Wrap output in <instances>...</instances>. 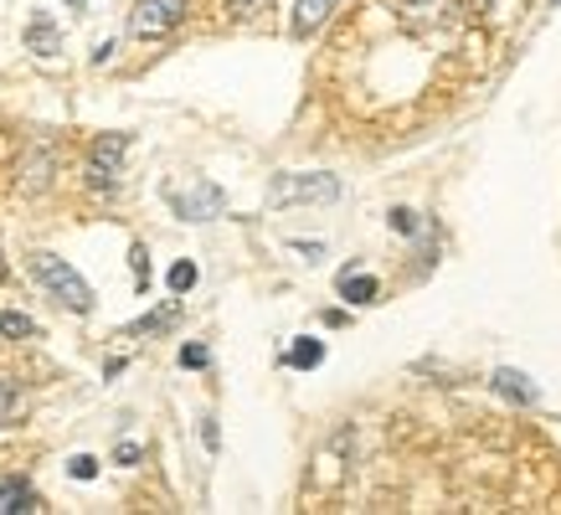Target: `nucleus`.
<instances>
[{"instance_id":"f257e3e1","label":"nucleus","mask_w":561,"mask_h":515,"mask_svg":"<svg viewBox=\"0 0 561 515\" xmlns=\"http://www.w3.org/2000/svg\"><path fill=\"white\" fill-rule=\"evenodd\" d=\"M32 274L36 284L57 299V305H68L72 314H88L93 309V289H88V278L72 268L68 258H57V253H32Z\"/></svg>"},{"instance_id":"f03ea898","label":"nucleus","mask_w":561,"mask_h":515,"mask_svg":"<svg viewBox=\"0 0 561 515\" xmlns=\"http://www.w3.org/2000/svg\"><path fill=\"white\" fill-rule=\"evenodd\" d=\"M294 202H341V181L324 171H309V175H273L268 186V206H294Z\"/></svg>"},{"instance_id":"7ed1b4c3","label":"nucleus","mask_w":561,"mask_h":515,"mask_svg":"<svg viewBox=\"0 0 561 515\" xmlns=\"http://www.w3.org/2000/svg\"><path fill=\"white\" fill-rule=\"evenodd\" d=\"M124 154H129V135H99L93 150H88V171L83 181L93 191H114L124 175Z\"/></svg>"},{"instance_id":"20e7f679","label":"nucleus","mask_w":561,"mask_h":515,"mask_svg":"<svg viewBox=\"0 0 561 515\" xmlns=\"http://www.w3.org/2000/svg\"><path fill=\"white\" fill-rule=\"evenodd\" d=\"M165 202L175 206L181 222H211V217H221L227 196L211 181H186V186H165Z\"/></svg>"},{"instance_id":"39448f33","label":"nucleus","mask_w":561,"mask_h":515,"mask_svg":"<svg viewBox=\"0 0 561 515\" xmlns=\"http://www.w3.org/2000/svg\"><path fill=\"white\" fill-rule=\"evenodd\" d=\"M186 5L191 0H135V11H129V36L154 42V36L175 32V26L186 21Z\"/></svg>"},{"instance_id":"423d86ee","label":"nucleus","mask_w":561,"mask_h":515,"mask_svg":"<svg viewBox=\"0 0 561 515\" xmlns=\"http://www.w3.org/2000/svg\"><path fill=\"white\" fill-rule=\"evenodd\" d=\"M335 11H341V0H299V5H294L289 32H294V36H314L324 21L335 16Z\"/></svg>"},{"instance_id":"0eeeda50","label":"nucleus","mask_w":561,"mask_h":515,"mask_svg":"<svg viewBox=\"0 0 561 515\" xmlns=\"http://www.w3.org/2000/svg\"><path fill=\"white\" fill-rule=\"evenodd\" d=\"M32 511H47L32 484L26 480H0V515H32Z\"/></svg>"},{"instance_id":"6e6552de","label":"nucleus","mask_w":561,"mask_h":515,"mask_svg":"<svg viewBox=\"0 0 561 515\" xmlns=\"http://www.w3.org/2000/svg\"><path fill=\"white\" fill-rule=\"evenodd\" d=\"M26 387H21L16 377H0V428H11V423H21L26 417Z\"/></svg>"},{"instance_id":"1a4fd4ad","label":"nucleus","mask_w":561,"mask_h":515,"mask_svg":"<svg viewBox=\"0 0 561 515\" xmlns=\"http://www.w3.org/2000/svg\"><path fill=\"white\" fill-rule=\"evenodd\" d=\"M494 392L500 397H511V402H520V408H530V402H536V387H530V377L526 371H511V366H500V371H494Z\"/></svg>"},{"instance_id":"9d476101","label":"nucleus","mask_w":561,"mask_h":515,"mask_svg":"<svg viewBox=\"0 0 561 515\" xmlns=\"http://www.w3.org/2000/svg\"><path fill=\"white\" fill-rule=\"evenodd\" d=\"M376 294H381V284H376L371 274H360V268H345L341 274V299H351V305H376Z\"/></svg>"},{"instance_id":"9b49d317","label":"nucleus","mask_w":561,"mask_h":515,"mask_svg":"<svg viewBox=\"0 0 561 515\" xmlns=\"http://www.w3.org/2000/svg\"><path fill=\"white\" fill-rule=\"evenodd\" d=\"M175 320H181V305H175V299H165V305L150 309L145 320H135V325L124 330V335H160V330H171Z\"/></svg>"},{"instance_id":"f8f14e48","label":"nucleus","mask_w":561,"mask_h":515,"mask_svg":"<svg viewBox=\"0 0 561 515\" xmlns=\"http://www.w3.org/2000/svg\"><path fill=\"white\" fill-rule=\"evenodd\" d=\"M26 47H32L36 57H57L62 36H57V26H51L47 16H32V26H26Z\"/></svg>"},{"instance_id":"ddd939ff","label":"nucleus","mask_w":561,"mask_h":515,"mask_svg":"<svg viewBox=\"0 0 561 515\" xmlns=\"http://www.w3.org/2000/svg\"><path fill=\"white\" fill-rule=\"evenodd\" d=\"M0 335H11V341H32L36 320L32 314H21V309H0Z\"/></svg>"},{"instance_id":"4468645a","label":"nucleus","mask_w":561,"mask_h":515,"mask_svg":"<svg viewBox=\"0 0 561 515\" xmlns=\"http://www.w3.org/2000/svg\"><path fill=\"white\" fill-rule=\"evenodd\" d=\"M284 360H289V366H299V371H314V366L324 360V345H320V341H309V335H305V341H294V345H289V356H284Z\"/></svg>"},{"instance_id":"2eb2a0df","label":"nucleus","mask_w":561,"mask_h":515,"mask_svg":"<svg viewBox=\"0 0 561 515\" xmlns=\"http://www.w3.org/2000/svg\"><path fill=\"white\" fill-rule=\"evenodd\" d=\"M191 289H196V263L181 258V263L171 268V294H191Z\"/></svg>"},{"instance_id":"dca6fc26","label":"nucleus","mask_w":561,"mask_h":515,"mask_svg":"<svg viewBox=\"0 0 561 515\" xmlns=\"http://www.w3.org/2000/svg\"><path fill=\"white\" fill-rule=\"evenodd\" d=\"M129 263H135V284L139 289H150V253H145V242L129 248Z\"/></svg>"},{"instance_id":"f3484780","label":"nucleus","mask_w":561,"mask_h":515,"mask_svg":"<svg viewBox=\"0 0 561 515\" xmlns=\"http://www.w3.org/2000/svg\"><path fill=\"white\" fill-rule=\"evenodd\" d=\"M417 211H412V206H397V211H391V232H402V238H412V232H417Z\"/></svg>"},{"instance_id":"a211bd4d","label":"nucleus","mask_w":561,"mask_h":515,"mask_svg":"<svg viewBox=\"0 0 561 515\" xmlns=\"http://www.w3.org/2000/svg\"><path fill=\"white\" fill-rule=\"evenodd\" d=\"M68 474L72 480H93V474H99V459H93V454H78V459H68Z\"/></svg>"},{"instance_id":"6ab92c4d","label":"nucleus","mask_w":561,"mask_h":515,"mask_svg":"<svg viewBox=\"0 0 561 515\" xmlns=\"http://www.w3.org/2000/svg\"><path fill=\"white\" fill-rule=\"evenodd\" d=\"M206 360H211V351H206V345H186V351H181V366H191V371H202Z\"/></svg>"},{"instance_id":"aec40b11","label":"nucleus","mask_w":561,"mask_h":515,"mask_svg":"<svg viewBox=\"0 0 561 515\" xmlns=\"http://www.w3.org/2000/svg\"><path fill=\"white\" fill-rule=\"evenodd\" d=\"M402 11H408V21H417L427 11H438V0H402Z\"/></svg>"},{"instance_id":"412c9836","label":"nucleus","mask_w":561,"mask_h":515,"mask_svg":"<svg viewBox=\"0 0 561 515\" xmlns=\"http://www.w3.org/2000/svg\"><path fill=\"white\" fill-rule=\"evenodd\" d=\"M119 464H135L139 459V444H119V454H114Z\"/></svg>"},{"instance_id":"4be33fe9","label":"nucleus","mask_w":561,"mask_h":515,"mask_svg":"<svg viewBox=\"0 0 561 515\" xmlns=\"http://www.w3.org/2000/svg\"><path fill=\"white\" fill-rule=\"evenodd\" d=\"M232 5H238V11H253V5H263V0H232Z\"/></svg>"},{"instance_id":"5701e85b","label":"nucleus","mask_w":561,"mask_h":515,"mask_svg":"<svg viewBox=\"0 0 561 515\" xmlns=\"http://www.w3.org/2000/svg\"><path fill=\"white\" fill-rule=\"evenodd\" d=\"M68 5H72V11H83V0H68Z\"/></svg>"},{"instance_id":"b1692460","label":"nucleus","mask_w":561,"mask_h":515,"mask_svg":"<svg viewBox=\"0 0 561 515\" xmlns=\"http://www.w3.org/2000/svg\"><path fill=\"white\" fill-rule=\"evenodd\" d=\"M0 278H5V258H0Z\"/></svg>"},{"instance_id":"393cba45","label":"nucleus","mask_w":561,"mask_h":515,"mask_svg":"<svg viewBox=\"0 0 561 515\" xmlns=\"http://www.w3.org/2000/svg\"><path fill=\"white\" fill-rule=\"evenodd\" d=\"M551 5H561V0H551Z\"/></svg>"}]
</instances>
